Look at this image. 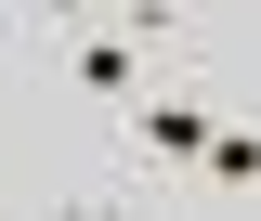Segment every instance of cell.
Listing matches in <instances>:
<instances>
[{
    "mask_svg": "<svg viewBox=\"0 0 261 221\" xmlns=\"http://www.w3.org/2000/svg\"><path fill=\"white\" fill-rule=\"evenodd\" d=\"M0 13H27V0H0Z\"/></svg>",
    "mask_w": 261,
    "mask_h": 221,
    "instance_id": "obj_5",
    "label": "cell"
},
{
    "mask_svg": "<svg viewBox=\"0 0 261 221\" xmlns=\"http://www.w3.org/2000/svg\"><path fill=\"white\" fill-rule=\"evenodd\" d=\"M39 52H53L79 91H105V104H144L157 91V52H144L130 26H65V39H39Z\"/></svg>",
    "mask_w": 261,
    "mask_h": 221,
    "instance_id": "obj_2",
    "label": "cell"
},
{
    "mask_svg": "<svg viewBox=\"0 0 261 221\" xmlns=\"http://www.w3.org/2000/svg\"><path fill=\"white\" fill-rule=\"evenodd\" d=\"M105 13H118V0H27L13 26H27V39H65V26H105Z\"/></svg>",
    "mask_w": 261,
    "mask_h": 221,
    "instance_id": "obj_4",
    "label": "cell"
},
{
    "mask_svg": "<svg viewBox=\"0 0 261 221\" xmlns=\"http://www.w3.org/2000/svg\"><path fill=\"white\" fill-rule=\"evenodd\" d=\"M130 117V169H144V195H196V156H209V130H222V104L209 91H144V104H118Z\"/></svg>",
    "mask_w": 261,
    "mask_h": 221,
    "instance_id": "obj_1",
    "label": "cell"
},
{
    "mask_svg": "<svg viewBox=\"0 0 261 221\" xmlns=\"http://www.w3.org/2000/svg\"><path fill=\"white\" fill-rule=\"evenodd\" d=\"M196 195H261V130H248V117H222V130H209V156H196Z\"/></svg>",
    "mask_w": 261,
    "mask_h": 221,
    "instance_id": "obj_3",
    "label": "cell"
}]
</instances>
